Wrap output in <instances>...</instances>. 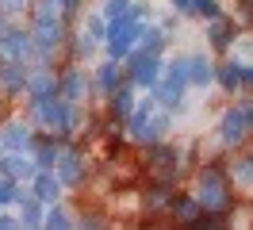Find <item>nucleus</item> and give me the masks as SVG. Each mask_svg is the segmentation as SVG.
<instances>
[{
	"instance_id": "obj_1",
	"label": "nucleus",
	"mask_w": 253,
	"mask_h": 230,
	"mask_svg": "<svg viewBox=\"0 0 253 230\" xmlns=\"http://www.w3.org/2000/svg\"><path fill=\"white\" fill-rule=\"evenodd\" d=\"M246 111H234V115H230V123H226V138H230V142H234V138H242L246 135Z\"/></svg>"
},
{
	"instance_id": "obj_2",
	"label": "nucleus",
	"mask_w": 253,
	"mask_h": 230,
	"mask_svg": "<svg viewBox=\"0 0 253 230\" xmlns=\"http://www.w3.org/2000/svg\"><path fill=\"white\" fill-rule=\"evenodd\" d=\"M58 192V184H50V177H42V196H54Z\"/></svg>"
}]
</instances>
